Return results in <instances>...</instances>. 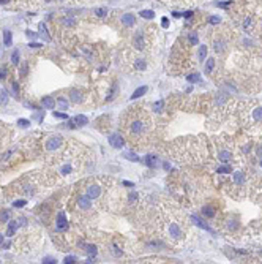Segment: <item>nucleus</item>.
I'll return each mask as SVG.
<instances>
[{"label":"nucleus","instance_id":"1","mask_svg":"<svg viewBox=\"0 0 262 264\" xmlns=\"http://www.w3.org/2000/svg\"><path fill=\"white\" fill-rule=\"evenodd\" d=\"M128 130H130V136L131 135L139 136V135H142V133L145 131V122H144L142 119H133L131 123H130V127H128Z\"/></svg>","mask_w":262,"mask_h":264},{"label":"nucleus","instance_id":"2","mask_svg":"<svg viewBox=\"0 0 262 264\" xmlns=\"http://www.w3.org/2000/svg\"><path fill=\"white\" fill-rule=\"evenodd\" d=\"M109 144H111L112 147H115V149H122L125 146V139L119 135V133H114V135L109 136Z\"/></svg>","mask_w":262,"mask_h":264},{"label":"nucleus","instance_id":"3","mask_svg":"<svg viewBox=\"0 0 262 264\" xmlns=\"http://www.w3.org/2000/svg\"><path fill=\"white\" fill-rule=\"evenodd\" d=\"M60 146H62V138L60 136H54V138H51V139L46 141L44 147H46V150H57Z\"/></svg>","mask_w":262,"mask_h":264},{"label":"nucleus","instance_id":"4","mask_svg":"<svg viewBox=\"0 0 262 264\" xmlns=\"http://www.w3.org/2000/svg\"><path fill=\"white\" fill-rule=\"evenodd\" d=\"M120 22H122V26H125V27H131V26L136 24V16L131 14V13H125L120 18Z\"/></svg>","mask_w":262,"mask_h":264},{"label":"nucleus","instance_id":"5","mask_svg":"<svg viewBox=\"0 0 262 264\" xmlns=\"http://www.w3.org/2000/svg\"><path fill=\"white\" fill-rule=\"evenodd\" d=\"M133 44H134V48H136V49H139V51H142V49L145 48V40H144L142 32H137L136 35H134V38H133Z\"/></svg>","mask_w":262,"mask_h":264},{"label":"nucleus","instance_id":"6","mask_svg":"<svg viewBox=\"0 0 262 264\" xmlns=\"http://www.w3.org/2000/svg\"><path fill=\"white\" fill-rule=\"evenodd\" d=\"M78 206L81 207V210H88L92 207V201L88 196H79L78 199Z\"/></svg>","mask_w":262,"mask_h":264},{"label":"nucleus","instance_id":"7","mask_svg":"<svg viewBox=\"0 0 262 264\" xmlns=\"http://www.w3.org/2000/svg\"><path fill=\"white\" fill-rule=\"evenodd\" d=\"M144 165L149 166V168H156V165H158V157H156V155H152V153L145 155V157H144Z\"/></svg>","mask_w":262,"mask_h":264},{"label":"nucleus","instance_id":"8","mask_svg":"<svg viewBox=\"0 0 262 264\" xmlns=\"http://www.w3.org/2000/svg\"><path fill=\"white\" fill-rule=\"evenodd\" d=\"M100 193H101L100 185H88V187H87V196H88L90 199H92V198H98Z\"/></svg>","mask_w":262,"mask_h":264},{"label":"nucleus","instance_id":"9","mask_svg":"<svg viewBox=\"0 0 262 264\" xmlns=\"http://www.w3.org/2000/svg\"><path fill=\"white\" fill-rule=\"evenodd\" d=\"M169 236H172L174 239H180L182 237V229L177 226V223L169 225Z\"/></svg>","mask_w":262,"mask_h":264},{"label":"nucleus","instance_id":"10","mask_svg":"<svg viewBox=\"0 0 262 264\" xmlns=\"http://www.w3.org/2000/svg\"><path fill=\"white\" fill-rule=\"evenodd\" d=\"M66 226H68V221H66V217L63 212H58L57 215V228L58 229H65Z\"/></svg>","mask_w":262,"mask_h":264},{"label":"nucleus","instance_id":"11","mask_svg":"<svg viewBox=\"0 0 262 264\" xmlns=\"http://www.w3.org/2000/svg\"><path fill=\"white\" fill-rule=\"evenodd\" d=\"M41 103H43V106L46 108V109H54V108H56V100H54L52 97H44L43 100H41Z\"/></svg>","mask_w":262,"mask_h":264},{"label":"nucleus","instance_id":"12","mask_svg":"<svg viewBox=\"0 0 262 264\" xmlns=\"http://www.w3.org/2000/svg\"><path fill=\"white\" fill-rule=\"evenodd\" d=\"M232 181H234L235 185H243L245 183V174L237 171V173H234V176H232Z\"/></svg>","mask_w":262,"mask_h":264},{"label":"nucleus","instance_id":"13","mask_svg":"<svg viewBox=\"0 0 262 264\" xmlns=\"http://www.w3.org/2000/svg\"><path fill=\"white\" fill-rule=\"evenodd\" d=\"M70 98H71V101H73V103H81L82 101V93L79 90L73 89L70 92Z\"/></svg>","mask_w":262,"mask_h":264},{"label":"nucleus","instance_id":"14","mask_svg":"<svg viewBox=\"0 0 262 264\" xmlns=\"http://www.w3.org/2000/svg\"><path fill=\"white\" fill-rule=\"evenodd\" d=\"M218 158L221 161H224V163H227L229 160H232V152H229V150H219V153H218Z\"/></svg>","mask_w":262,"mask_h":264},{"label":"nucleus","instance_id":"15","mask_svg":"<svg viewBox=\"0 0 262 264\" xmlns=\"http://www.w3.org/2000/svg\"><path fill=\"white\" fill-rule=\"evenodd\" d=\"M18 226H19V225H18V220H16V221H10V223H8V229H6V236H8V237L14 236Z\"/></svg>","mask_w":262,"mask_h":264},{"label":"nucleus","instance_id":"16","mask_svg":"<svg viewBox=\"0 0 262 264\" xmlns=\"http://www.w3.org/2000/svg\"><path fill=\"white\" fill-rule=\"evenodd\" d=\"M73 122L76 127H84V125H87L88 120L85 116H76V117H73Z\"/></svg>","mask_w":262,"mask_h":264},{"label":"nucleus","instance_id":"17","mask_svg":"<svg viewBox=\"0 0 262 264\" xmlns=\"http://www.w3.org/2000/svg\"><path fill=\"white\" fill-rule=\"evenodd\" d=\"M3 43H5L6 48L13 44V33H11L10 30H5V32H3Z\"/></svg>","mask_w":262,"mask_h":264},{"label":"nucleus","instance_id":"18","mask_svg":"<svg viewBox=\"0 0 262 264\" xmlns=\"http://www.w3.org/2000/svg\"><path fill=\"white\" fill-rule=\"evenodd\" d=\"M134 68H136L137 71H144L147 68L145 60H144V59H136V60H134Z\"/></svg>","mask_w":262,"mask_h":264},{"label":"nucleus","instance_id":"19","mask_svg":"<svg viewBox=\"0 0 262 264\" xmlns=\"http://www.w3.org/2000/svg\"><path fill=\"white\" fill-rule=\"evenodd\" d=\"M38 29H40V36H43V38H44L46 41H49V40H51V36H49V32H48V27H46V26H44V24H43V22H41V24H40V27H38Z\"/></svg>","mask_w":262,"mask_h":264},{"label":"nucleus","instance_id":"20","mask_svg":"<svg viewBox=\"0 0 262 264\" xmlns=\"http://www.w3.org/2000/svg\"><path fill=\"white\" fill-rule=\"evenodd\" d=\"M147 92V86H142V87H139V89H136L133 92V95H131V98H139V97H142L144 93Z\"/></svg>","mask_w":262,"mask_h":264},{"label":"nucleus","instance_id":"21","mask_svg":"<svg viewBox=\"0 0 262 264\" xmlns=\"http://www.w3.org/2000/svg\"><path fill=\"white\" fill-rule=\"evenodd\" d=\"M141 18L152 21V19L155 18V13H153V11H152V10H142V11H141Z\"/></svg>","mask_w":262,"mask_h":264},{"label":"nucleus","instance_id":"22","mask_svg":"<svg viewBox=\"0 0 262 264\" xmlns=\"http://www.w3.org/2000/svg\"><path fill=\"white\" fill-rule=\"evenodd\" d=\"M117 92H119V87H117V84H114L112 89H111V92H109V95H108V98H106V101H112V100L115 98Z\"/></svg>","mask_w":262,"mask_h":264},{"label":"nucleus","instance_id":"23","mask_svg":"<svg viewBox=\"0 0 262 264\" xmlns=\"http://www.w3.org/2000/svg\"><path fill=\"white\" fill-rule=\"evenodd\" d=\"M253 117H254L256 122H261V120H262V106H257V108H256L254 112H253Z\"/></svg>","mask_w":262,"mask_h":264},{"label":"nucleus","instance_id":"24","mask_svg":"<svg viewBox=\"0 0 262 264\" xmlns=\"http://www.w3.org/2000/svg\"><path fill=\"white\" fill-rule=\"evenodd\" d=\"M213 68H215V59H207L205 71H213Z\"/></svg>","mask_w":262,"mask_h":264},{"label":"nucleus","instance_id":"25","mask_svg":"<svg viewBox=\"0 0 262 264\" xmlns=\"http://www.w3.org/2000/svg\"><path fill=\"white\" fill-rule=\"evenodd\" d=\"M197 56H199V60H204V59L207 57V46H201Z\"/></svg>","mask_w":262,"mask_h":264},{"label":"nucleus","instance_id":"26","mask_svg":"<svg viewBox=\"0 0 262 264\" xmlns=\"http://www.w3.org/2000/svg\"><path fill=\"white\" fill-rule=\"evenodd\" d=\"M95 14L98 16V18H106L108 10H106V8H96V10H95Z\"/></svg>","mask_w":262,"mask_h":264},{"label":"nucleus","instance_id":"27","mask_svg":"<svg viewBox=\"0 0 262 264\" xmlns=\"http://www.w3.org/2000/svg\"><path fill=\"white\" fill-rule=\"evenodd\" d=\"M57 104L60 106V109H68V101H66L65 98H62V97L57 100Z\"/></svg>","mask_w":262,"mask_h":264},{"label":"nucleus","instance_id":"28","mask_svg":"<svg viewBox=\"0 0 262 264\" xmlns=\"http://www.w3.org/2000/svg\"><path fill=\"white\" fill-rule=\"evenodd\" d=\"M202 213H204L205 217H213V215H215V210H213V207H210V206L207 207V206H205L204 210H202Z\"/></svg>","mask_w":262,"mask_h":264},{"label":"nucleus","instance_id":"29","mask_svg":"<svg viewBox=\"0 0 262 264\" xmlns=\"http://www.w3.org/2000/svg\"><path fill=\"white\" fill-rule=\"evenodd\" d=\"M87 253H88V256H95L96 255V247L95 245H87Z\"/></svg>","mask_w":262,"mask_h":264},{"label":"nucleus","instance_id":"30","mask_svg":"<svg viewBox=\"0 0 262 264\" xmlns=\"http://www.w3.org/2000/svg\"><path fill=\"white\" fill-rule=\"evenodd\" d=\"M193 221H194V225H197L199 228H202V229H209V226L202 223V221H201L199 218H197V217H193Z\"/></svg>","mask_w":262,"mask_h":264},{"label":"nucleus","instance_id":"31","mask_svg":"<svg viewBox=\"0 0 262 264\" xmlns=\"http://www.w3.org/2000/svg\"><path fill=\"white\" fill-rule=\"evenodd\" d=\"M8 218H10V212H6V210H2L0 212V221H8Z\"/></svg>","mask_w":262,"mask_h":264},{"label":"nucleus","instance_id":"32","mask_svg":"<svg viewBox=\"0 0 262 264\" xmlns=\"http://www.w3.org/2000/svg\"><path fill=\"white\" fill-rule=\"evenodd\" d=\"M18 62H19V51H14L11 54V64L18 65Z\"/></svg>","mask_w":262,"mask_h":264},{"label":"nucleus","instance_id":"33","mask_svg":"<svg viewBox=\"0 0 262 264\" xmlns=\"http://www.w3.org/2000/svg\"><path fill=\"white\" fill-rule=\"evenodd\" d=\"M62 21H63V24H65V26H68V27H73L74 24H76L73 18H63Z\"/></svg>","mask_w":262,"mask_h":264},{"label":"nucleus","instance_id":"34","mask_svg":"<svg viewBox=\"0 0 262 264\" xmlns=\"http://www.w3.org/2000/svg\"><path fill=\"white\" fill-rule=\"evenodd\" d=\"M215 49H216L218 52H223L224 51V43H223V41H216V43H215Z\"/></svg>","mask_w":262,"mask_h":264},{"label":"nucleus","instance_id":"35","mask_svg":"<svg viewBox=\"0 0 262 264\" xmlns=\"http://www.w3.org/2000/svg\"><path fill=\"white\" fill-rule=\"evenodd\" d=\"M18 125H19V127H22V128H27L28 125H30V122H28L27 119H19V120H18Z\"/></svg>","mask_w":262,"mask_h":264},{"label":"nucleus","instance_id":"36","mask_svg":"<svg viewBox=\"0 0 262 264\" xmlns=\"http://www.w3.org/2000/svg\"><path fill=\"white\" fill-rule=\"evenodd\" d=\"M218 173L227 174V173H232V169H231V166H221V168H218Z\"/></svg>","mask_w":262,"mask_h":264},{"label":"nucleus","instance_id":"37","mask_svg":"<svg viewBox=\"0 0 262 264\" xmlns=\"http://www.w3.org/2000/svg\"><path fill=\"white\" fill-rule=\"evenodd\" d=\"M125 157H126V158H130L131 161H137V155H136V153H133V152H126V153H125Z\"/></svg>","mask_w":262,"mask_h":264},{"label":"nucleus","instance_id":"38","mask_svg":"<svg viewBox=\"0 0 262 264\" xmlns=\"http://www.w3.org/2000/svg\"><path fill=\"white\" fill-rule=\"evenodd\" d=\"M188 81L189 82H197V81H201V78H199V74H189Z\"/></svg>","mask_w":262,"mask_h":264},{"label":"nucleus","instance_id":"39","mask_svg":"<svg viewBox=\"0 0 262 264\" xmlns=\"http://www.w3.org/2000/svg\"><path fill=\"white\" fill-rule=\"evenodd\" d=\"M13 206H14V207H24V206H25V201H24V199L14 201V203H13Z\"/></svg>","mask_w":262,"mask_h":264},{"label":"nucleus","instance_id":"40","mask_svg":"<svg viewBox=\"0 0 262 264\" xmlns=\"http://www.w3.org/2000/svg\"><path fill=\"white\" fill-rule=\"evenodd\" d=\"M81 51H82L84 54H85V56H87L88 59H93V56H92V52H90V51H88V49L85 48V46H82V48H81Z\"/></svg>","mask_w":262,"mask_h":264},{"label":"nucleus","instance_id":"41","mask_svg":"<svg viewBox=\"0 0 262 264\" xmlns=\"http://www.w3.org/2000/svg\"><path fill=\"white\" fill-rule=\"evenodd\" d=\"M0 101H2V103H6V101H8V95H6V92H2V93H0Z\"/></svg>","mask_w":262,"mask_h":264},{"label":"nucleus","instance_id":"42","mask_svg":"<svg viewBox=\"0 0 262 264\" xmlns=\"http://www.w3.org/2000/svg\"><path fill=\"white\" fill-rule=\"evenodd\" d=\"M219 21L221 19H219L218 16H210V24H219Z\"/></svg>","mask_w":262,"mask_h":264},{"label":"nucleus","instance_id":"43","mask_svg":"<svg viewBox=\"0 0 262 264\" xmlns=\"http://www.w3.org/2000/svg\"><path fill=\"white\" fill-rule=\"evenodd\" d=\"M25 33H27V36H28V38H30V40H35L36 36H38L36 33H35V32H32V30H27Z\"/></svg>","mask_w":262,"mask_h":264},{"label":"nucleus","instance_id":"44","mask_svg":"<svg viewBox=\"0 0 262 264\" xmlns=\"http://www.w3.org/2000/svg\"><path fill=\"white\" fill-rule=\"evenodd\" d=\"M54 117H57V119H68V116L62 114V112H54Z\"/></svg>","mask_w":262,"mask_h":264},{"label":"nucleus","instance_id":"45","mask_svg":"<svg viewBox=\"0 0 262 264\" xmlns=\"http://www.w3.org/2000/svg\"><path fill=\"white\" fill-rule=\"evenodd\" d=\"M189 41H191L193 44L197 43V35H196V33H191V35H189Z\"/></svg>","mask_w":262,"mask_h":264},{"label":"nucleus","instance_id":"46","mask_svg":"<svg viewBox=\"0 0 262 264\" xmlns=\"http://www.w3.org/2000/svg\"><path fill=\"white\" fill-rule=\"evenodd\" d=\"M161 108H163V101H156L155 103V111H161Z\"/></svg>","mask_w":262,"mask_h":264},{"label":"nucleus","instance_id":"47","mask_svg":"<svg viewBox=\"0 0 262 264\" xmlns=\"http://www.w3.org/2000/svg\"><path fill=\"white\" fill-rule=\"evenodd\" d=\"M43 263L44 264H52V263H56V259L54 258H43Z\"/></svg>","mask_w":262,"mask_h":264},{"label":"nucleus","instance_id":"48","mask_svg":"<svg viewBox=\"0 0 262 264\" xmlns=\"http://www.w3.org/2000/svg\"><path fill=\"white\" fill-rule=\"evenodd\" d=\"M74 261H76V258H73V256H66V258H65V263H66V264H68V263H74Z\"/></svg>","mask_w":262,"mask_h":264},{"label":"nucleus","instance_id":"49","mask_svg":"<svg viewBox=\"0 0 262 264\" xmlns=\"http://www.w3.org/2000/svg\"><path fill=\"white\" fill-rule=\"evenodd\" d=\"M161 24H163V27H164V29L169 27V21H167V18H163V22H161Z\"/></svg>","mask_w":262,"mask_h":264},{"label":"nucleus","instance_id":"50","mask_svg":"<svg viewBox=\"0 0 262 264\" xmlns=\"http://www.w3.org/2000/svg\"><path fill=\"white\" fill-rule=\"evenodd\" d=\"M136 198H137V195H136V193H133V195L130 196V203H134V201H136Z\"/></svg>","mask_w":262,"mask_h":264},{"label":"nucleus","instance_id":"51","mask_svg":"<svg viewBox=\"0 0 262 264\" xmlns=\"http://www.w3.org/2000/svg\"><path fill=\"white\" fill-rule=\"evenodd\" d=\"M28 46H32V48H41V46H43V44H38V43H30Z\"/></svg>","mask_w":262,"mask_h":264},{"label":"nucleus","instance_id":"52","mask_svg":"<svg viewBox=\"0 0 262 264\" xmlns=\"http://www.w3.org/2000/svg\"><path fill=\"white\" fill-rule=\"evenodd\" d=\"M13 90H14V93H18V84H13Z\"/></svg>","mask_w":262,"mask_h":264},{"label":"nucleus","instance_id":"53","mask_svg":"<svg viewBox=\"0 0 262 264\" xmlns=\"http://www.w3.org/2000/svg\"><path fill=\"white\" fill-rule=\"evenodd\" d=\"M123 185H125V187H133L134 183H131V182H126V181H125V182H123Z\"/></svg>","mask_w":262,"mask_h":264},{"label":"nucleus","instance_id":"54","mask_svg":"<svg viewBox=\"0 0 262 264\" xmlns=\"http://www.w3.org/2000/svg\"><path fill=\"white\" fill-rule=\"evenodd\" d=\"M164 169L169 171V169H171V165H169V163H164Z\"/></svg>","mask_w":262,"mask_h":264},{"label":"nucleus","instance_id":"55","mask_svg":"<svg viewBox=\"0 0 262 264\" xmlns=\"http://www.w3.org/2000/svg\"><path fill=\"white\" fill-rule=\"evenodd\" d=\"M21 73H22V74L27 73V65H24V66H22V71H21Z\"/></svg>","mask_w":262,"mask_h":264},{"label":"nucleus","instance_id":"56","mask_svg":"<svg viewBox=\"0 0 262 264\" xmlns=\"http://www.w3.org/2000/svg\"><path fill=\"white\" fill-rule=\"evenodd\" d=\"M191 14H193L191 11H187V13H185V18H189V16H191Z\"/></svg>","mask_w":262,"mask_h":264},{"label":"nucleus","instance_id":"57","mask_svg":"<svg viewBox=\"0 0 262 264\" xmlns=\"http://www.w3.org/2000/svg\"><path fill=\"white\" fill-rule=\"evenodd\" d=\"M10 0H0V5H5V3H8Z\"/></svg>","mask_w":262,"mask_h":264},{"label":"nucleus","instance_id":"58","mask_svg":"<svg viewBox=\"0 0 262 264\" xmlns=\"http://www.w3.org/2000/svg\"><path fill=\"white\" fill-rule=\"evenodd\" d=\"M3 242V234H0V244Z\"/></svg>","mask_w":262,"mask_h":264},{"label":"nucleus","instance_id":"59","mask_svg":"<svg viewBox=\"0 0 262 264\" xmlns=\"http://www.w3.org/2000/svg\"><path fill=\"white\" fill-rule=\"evenodd\" d=\"M261 168H262V160H261Z\"/></svg>","mask_w":262,"mask_h":264}]
</instances>
